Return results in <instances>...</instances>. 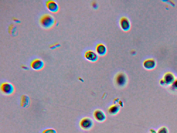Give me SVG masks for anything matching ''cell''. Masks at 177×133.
Returning <instances> with one entry per match:
<instances>
[{
	"label": "cell",
	"instance_id": "obj_1",
	"mask_svg": "<svg viewBox=\"0 0 177 133\" xmlns=\"http://www.w3.org/2000/svg\"><path fill=\"white\" fill-rule=\"evenodd\" d=\"M1 89L2 93L6 95H11L14 93L15 91L14 86L8 82L2 83L1 86Z\"/></svg>",
	"mask_w": 177,
	"mask_h": 133
},
{
	"label": "cell",
	"instance_id": "obj_2",
	"mask_svg": "<svg viewBox=\"0 0 177 133\" xmlns=\"http://www.w3.org/2000/svg\"><path fill=\"white\" fill-rule=\"evenodd\" d=\"M41 24L45 28H50L54 24V20L52 17L49 14H46L42 17L41 19Z\"/></svg>",
	"mask_w": 177,
	"mask_h": 133
},
{
	"label": "cell",
	"instance_id": "obj_3",
	"mask_svg": "<svg viewBox=\"0 0 177 133\" xmlns=\"http://www.w3.org/2000/svg\"><path fill=\"white\" fill-rule=\"evenodd\" d=\"M80 125L82 129L85 130H90L93 125V121L90 118H86L82 119Z\"/></svg>",
	"mask_w": 177,
	"mask_h": 133
},
{
	"label": "cell",
	"instance_id": "obj_4",
	"mask_svg": "<svg viewBox=\"0 0 177 133\" xmlns=\"http://www.w3.org/2000/svg\"><path fill=\"white\" fill-rule=\"evenodd\" d=\"M121 28L125 31H128L131 29V24L129 20L126 17H122L120 20Z\"/></svg>",
	"mask_w": 177,
	"mask_h": 133
},
{
	"label": "cell",
	"instance_id": "obj_5",
	"mask_svg": "<svg viewBox=\"0 0 177 133\" xmlns=\"http://www.w3.org/2000/svg\"><path fill=\"white\" fill-rule=\"evenodd\" d=\"M84 57L87 60L91 62H95L98 59V55L95 51L89 50L86 52L84 54Z\"/></svg>",
	"mask_w": 177,
	"mask_h": 133
},
{
	"label": "cell",
	"instance_id": "obj_6",
	"mask_svg": "<svg viewBox=\"0 0 177 133\" xmlns=\"http://www.w3.org/2000/svg\"><path fill=\"white\" fill-rule=\"evenodd\" d=\"M31 67L35 71H39L43 68L44 63L41 59H36L34 60L31 64Z\"/></svg>",
	"mask_w": 177,
	"mask_h": 133
},
{
	"label": "cell",
	"instance_id": "obj_7",
	"mask_svg": "<svg viewBox=\"0 0 177 133\" xmlns=\"http://www.w3.org/2000/svg\"><path fill=\"white\" fill-rule=\"evenodd\" d=\"M127 78L126 75L122 73H119L117 76L116 82L118 85L120 86H124L126 84Z\"/></svg>",
	"mask_w": 177,
	"mask_h": 133
},
{
	"label": "cell",
	"instance_id": "obj_8",
	"mask_svg": "<svg viewBox=\"0 0 177 133\" xmlns=\"http://www.w3.org/2000/svg\"><path fill=\"white\" fill-rule=\"evenodd\" d=\"M163 80L164 81L166 85H172L175 80V78L173 74L170 72H168L164 76Z\"/></svg>",
	"mask_w": 177,
	"mask_h": 133
},
{
	"label": "cell",
	"instance_id": "obj_9",
	"mask_svg": "<svg viewBox=\"0 0 177 133\" xmlns=\"http://www.w3.org/2000/svg\"><path fill=\"white\" fill-rule=\"evenodd\" d=\"M94 116L96 120L99 122H103L106 120V115L101 110H96L94 113Z\"/></svg>",
	"mask_w": 177,
	"mask_h": 133
},
{
	"label": "cell",
	"instance_id": "obj_10",
	"mask_svg": "<svg viewBox=\"0 0 177 133\" xmlns=\"http://www.w3.org/2000/svg\"><path fill=\"white\" fill-rule=\"evenodd\" d=\"M143 66L147 70H152L155 68L156 63L155 61L152 59H149L144 61L143 62Z\"/></svg>",
	"mask_w": 177,
	"mask_h": 133
},
{
	"label": "cell",
	"instance_id": "obj_11",
	"mask_svg": "<svg viewBox=\"0 0 177 133\" xmlns=\"http://www.w3.org/2000/svg\"><path fill=\"white\" fill-rule=\"evenodd\" d=\"M46 5L51 12H56L59 10V6L55 2L53 1H49L46 2Z\"/></svg>",
	"mask_w": 177,
	"mask_h": 133
},
{
	"label": "cell",
	"instance_id": "obj_12",
	"mask_svg": "<svg viewBox=\"0 0 177 133\" xmlns=\"http://www.w3.org/2000/svg\"><path fill=\"white\" fill-rule=\"evenodd\" d=\"M96 52L100 56H104L106 54L107 49L104 44H99L96 47Z\"/></svg>",
	"mask_w": 177,
	"mask_h": 133
},
{
	"label": "cell",
	"instance_id": "obj_13",
	"mask_svg": "<svg viewBox=\"0 0 177 133\" xmlns=\"http://www.w3.org/2000/svg\"><path fill=\"white\" fill-rule=\"evenodd\" d=\"M30 104V99L28 96H22L21 99V105L23 107H28Z\"/></svg>",
	"mask_w": 177,
	"mask_h": 133
},
{
	"label": "cell",
	"instance_id": "obj_14",
	"mask_svg": "<svg viewBox=\"0 0 177 133\" xmlns=\"http://www.w3.org/2000/svg\"><path fill=\"white\" fill-rule=\"evenodd\" d=\"M120 108L117 105L112 106L109 110V113L112 115H115L119 111Z\"/></svg>",
	"mask_w": 177,
	"mask_h": 133
},
{
	"label": "cell",
	"instance_id": "obj_15",
	"mask_svg": "<svg viewBox=\"0 0 177 133\" xmlns=\"http://www.w3.org/2000/svg\"><path fill=\"white\" fill-rule=\"evenodd\" d=\"M169 131L167 128L165 127H163L160 128L158 131L157 133H168Z\"/></svg>",
	"mask_w": 177,
	"mask_h": 133
},
{
	"label": "cell",
	"instance_id": "obj_16",
	"mask_svg": "<svg viewBox=\"0 0 177 133\" xmlns=\"http://www.w3.org/2000/svg\"><path fill=\"white\" fill-rule=\"evenodd\" d=\"M42 133H57V131L54 129L51 128L44 130Z\"/></svg>",
	"mask_w": 177,
	"mask_h": 133
},
{
	"label": "cell",
	"instance_id": "obj_17",
	"mask_svg": "<svg viewBox=\"0 0 177 133\" xmlns=\"http://www.w3.org/2000/svg\"><path fill=\"white\" fill-rule=\"evenodd\" d=\"M172 86L174 89H177V79L174 81L173 84H172Z\"/></svg>",
	"mask_w": 177,
	"mask_h": 133
},
{
	"label": "cell",
	"instance_id": "obj_18",
	"mask_svg": "<svg viewBox=\"0 0 177 133\" xmlns=\"http://www.w3.org/2000/svg\"><path fill=\"white\" fill-rule=\"evenodd\" d=\"M160 84L162 86H164L166 85L163 79L160 81Z\"/></svg>",
	"mask_w": 177,
	"mask_h": 133
}]
</instances>
